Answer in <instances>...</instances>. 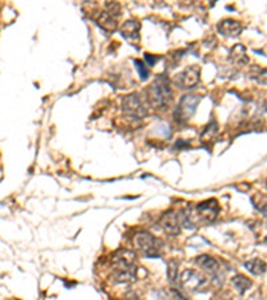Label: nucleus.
<instances>
[{
	"label": "nucleus",
	"mask_w": 267,
	"mask_h": 300,
	"mask_svg": "<svg viewBox=\"0 0 267 300\" xmlns=\"http://www.w3.org/2000/svg\"><path fill=\"white\" fill-rule=\"evenodd\" d=\"M135 255L127 250H120L112 258L114 271H112V279L116 283H128L135 280L136 267L134 264Z\"/></svg>",
	"instance_id": "obj_1"
},
{
	"label": "nucleus",
	"mask_w": 267,
	"mask_h": 300,
	"mask_svg": "<svg viewBox=\"0 0 267 300\" xmlns=\"http://www.w3.org/2000/svg\"><path fill=\"white\" fill-rule=\"evenodd\" d=\"M147 100L154 108L164 110L172 100V90L166 76L159 75L147 88Z\"/></svg>",
	"instance_id": "obj_2"
},
{
	"label": "nucleus",
	"mask_w": 267,
	"mask_h": 300,
	"mask_svg": "<svg viewBox=\"0 0 267 300\" xmlns=\"http://www.w3.org/2000/svg\"><path fill=\"white\" fill-rule=\"evenodd\" d=\"M134 244L136 250H139L147 258H158L162 251V240L147 231L138 232L134 238Z\"/></svg>",
	"instance_id": "obj_3"
},
{
	"label": "nucleus",
	"mask_w": 267,
	"mask_h": 300,
	"mask_svg": "<svg viewBox=\"0 0 267 300\" xmlns=\"http://www.w3.org/2000/svg\"><path fill=\"white\" fill-rule=\"evenodd\" d=\"M200 102V96L198 95H186L183 96L176 106L174 112V119L178 124L187 123L191 119V116L195 114V110Z\"/></svg>",
	"instance_id": "obj_4"
},
{
	"label": "nucleus",
	"mask_w": 267,
	"mask_h": 300,
	"mask_svg": "<svg viewBox=\"0 0 267 300\" xmlns=\"http://www.w3.org/2000/svg\"><path fill=\"white\" fill-rule=\"evenodd\" d=\"M180 284L186 291H202L207 287L208 279L196 270H186L180 275Z\"/></svg>",
	"instance_id": "obj_5"
},
{
	"label": "nucleus",
	"mask_w": 267,
	"mask_h": 300,
	"mask_svg": "<svg viewBox=\"0 0 267 300\" xmlns=\"http://www.w3.org/2000/svg\"><path fill=\"white\" fill-rule=\"evenodd\" d=\"M122 110L126 115L134 118V119H142L147 115L146 106L138 94H130V95L124 96L123 102H122Z\"/></svg>",
	"instance_id": "obj_6"
},
{
	"label": "nucleus",
	"mask_w": 267,
	"mask_h": 300,
	"mask_svg": "<svg viewBox=\"0 0 267 300\" xmlns=\"http://www.w3.org/2000/svg\"><path fill=\"white\" fill-rule=\"evenodd\" d=\"M199 78L200 68L192 64V66L187 67L182 72H179L178 75H175L172 83L180 90H191V88L196 87V84L199 83Z\"/></svg>",
	"instance_id": "obj_7"
},
{
	"label": "nucleus",
	"mask_w": 267,
	"mask_h": 300,
	"mask_svg": "<svg viewBox=\"0 0 267 300\" xmlns=\"http://www.w3.org/2000/svg\"><path fill=\"white\" fill-rule=\"evenodd\" d=\"M195 264L200 270H203V271H206L212 276V282L218 287H220L223 284V275L220 272V264L218 260L208 255H200L195 259Z\"/></svg>",
	"instance_id": "obj_8"
},
{
	"label": "nucleus",
	"mask_w": 267,
	"mask_h": 300,
	"mask_svg": "<svg viewBox=\"0 0 267 300\" xmlns=\"http://www.w3.org/2000/svg\"><path fill=\"white\" fill-rule=\"evenodd\" d=\"M160 228L163 230L168 235H179L180 227H182V222H180V214L179 212L170 210L164 214L159 220Z\"/></svg>",
	"instance_id": "obj_9"
},
{
	"label": "nucleus",
	"mask_w": 267,
	"mask_h": 300,
	"mask_svg": "<svg viewBox=\"0 0 267 300\" xmlns=\"http://www.w3.org/2000/svg\"><path fill=\"white\" fill-rule=\"evenodd\" d=\"M139 31L140 23L138 20H127V22L120 27V35L123 36L124 39L131 44L139 43Z\"/></svg>",
	"instance_id": "obj_10"
},
{
	"label": "nucleus",
	"mask_w": 267,
	"mask_h": 300,
	"mask_svg": "<svg viewBox=\"0 0 267 300\" xmlns=\"http://www.w3.org/2000/svg\"><path fill=\"white\" fill-rule=\"evenodd\" d=\"M242 24L238 20L234 19H223L218 24V32L220 35L227 36V38H236L242 32Z\"/></svg>",
	"instance_id": "obj_11"
},
{
	"label": "nucleus",
	"mask_w": 267,
	"mask_h": 300,
	"mask_svg": "<svg viewBox=\"0 0 267 300\" xmlns=\"http://www.w3.org/2000/svg\"><path fill=\"white\" fill-rule=\"evenodd\" d=\"M230 59L232 63L238 64V66H246L250 62L247 54H246V48L242 44H236L232 47L231 52H230Z\"/></svg>",
	"instance_id": "obj_12"
},
{
	"label": "nucleus",
	"mask_w": 267,
	"mask_h": 300,
	"mask_svg": "<svg viewBox=\"0 0 267 300\" xmlns=\"http://www.w3.org/2000/svg\"><path fill=\"white\" fill-rule=\"evenodd\" d=\"M243 266L248 272H251L252 275H255V276L264 275V272L267 271L266 262H263L262 259H258V258L244 262Z\"/></svg>",
	"instance_id": "obj_13"
},
{
	"label": "nucleus",
	"mask_w": 267,
	"mask_h": 300,
	"mask_svg": "<svg viewBox=\"0 0 267 300\" xmlns=\"http://www.w3.org/2000/svg\"><path fill=\"white\" fill-rule=\"evenodd\" d=\"M96 23L99 24L100 27L103 28L104 31L112 32L116 30L115 18L110 15L107 11L100 12L99 15H98V18H96Z\"/></svg>",
	"instance_id": "obj_14"
},
{
	"label": "nucleus",
	"mask_w": 267,
	"mask_h": 300,
	"mask_svg": "<svg viewBox=\"0 0 267 300\" xmlns=\"http://www.w3.org/2000/svg\"><path fill=\"white\" fill-rule=\"evenodd\" d=\"M232 286L235 287V290H238L239 294H244V292L247 291L248 288L252 286V282L248 279L247 276L244 275H236L232 278Z\"/></svg>",
	"instance_id": "obj_15"
},
{
	"label": "nucleus",
	"mask_w": 267,
	"mask_h": 300,
	"mask_svg": "<svg viewBox=\"0 0 267 300\" xmlns=\"http://www.w3.org/2000/svg\"><path fill=\"white\" fill-rule=\"evenodd\" d=\"M250 79L255 80L258 84L266 86L267 84V70L260 68L259 66H252L250 71Z\"/></svg>",
	"instance_id": "obj_16"
},
{
	"label": "nucleus",
	"mask_w": 267,
	"mask_h": 300,
	"mask_svg": "<svg viewBox=\"0 0 267 300\" xmlns=\"http://www.w3.org/2000/svg\"><path fill=\"white\" fill-rule=\"evenodd\" d=\"M216 134H218V124H216L215 120H212L211 123L208 124L207 127L203 130L202 135H200V140H202V142H208V140H211Z\"/></svg>",
	"instance_id": "obj_17"
},
{
	"label": "nucleus",
	"mask_w": 267,
	"mask_h": 300,
	"mask_svg": "<svg viewBox=\"0 0 267 300\" xmlns=\"http://www.w3.org/2000/svg\"><path fill=\"white\" fill-rule=\"evenodd\" d=\"M252 203H254V207L260 211L262 214L267 215V195L263 194H256V195L252 196Z\"/></svg>",
	"instance_id": "obj_18"
},
{
	"label": "nucleus",
	"mask_w": 267,
	"mask_h": 300,
	"mask_svg": "<svg viewBox=\"0 0 267 300\" xmlns=\"http://www.w3.org/2000/svg\"><path fill=\"white\" fill-rule=\"evenodd\" d=\"M167 276L168 279H170V283H178V263H176L175 260H170V262H168Z\"/></svg>",
	"instance_id": "obj_19"
},
{
	"label": "nucleus",
	"mask_w": 267,
	"mask_h": 300,
	"mask_svg": "<svg viewBox=\"0 0 267 300\" xmlns=\"http://www.w3.org/2000/svg\"><path fill=\"white\" fill-rule=\"evenodd\" d=\"M104 7H106V11L110 14L111 16L116 18V16L120 15V4L116 3V2H107V3L104 4Z\"/></svg>",
	"instance_id": "obj_20"
},
{
	"label": "nucleus",
	"mask_w": 267,
	"mask_h": 300,
	"mask_svg": "<svg viewBox=\"0 0 267 300\" xmlns=\"http://www.w3.org/2000/svg\"><path fill=\"white\" fill-rule=\"evenodd\" d=\"M134 64H135L136 70H138V72H139L140 79H142V80L147 79V78H148V71H147V68H146V66H144L143 62H142V60H139V59H135V60H134Z\"/></svg>",
	"instance_id": "obj_21"
},
{
	"label": "nucleus",
	"mask_w": 267,
	"mask_h": 300,
	"mask_svg": "<svg viewBox=\"0 0 267 300\" xmlns=\"http://www.w3.org/2000/svg\"><path fill=\"white\" fill-rule=\"evenodd\" d=\"M172 295H174V298H175L176 300H188L187 296H184V294L180 290H176V288H172L171 290Z\"/></svg>",
	"instance_id": "obj_22"
},
{
	"label": "nucleus",
	"mask_w": 267,
	"mask_h": 300,
	"mask_svg": "<svg viewBox=\"0 0 267 300\" xmlns=\"http://www.w3.org/2000/svg\"><path fill=\"white\" fill-rule=\"evenodd\" d=\"M144 60L147 62L148 66H152V64L155 63L156 60H158V58H154V56H151V55H148V54H146V55H144Z\"/></svg>",
	"instance_id": "obj_23"
},
{
	"label": "nucleus",
	"mask_w": 267,
	"mask_h": 300,
	"mask_svg": "<svg viewBox=\"0 0 267 300\" xmlns=\"http://www.w3.org/2000/svg\"><path fill=\"white\" fill-rule=\"evenodd\" d=\"M266 186H267V184H266Z\"/></svg>",
	"instance_id": "obj_24"
}]
</instances>
